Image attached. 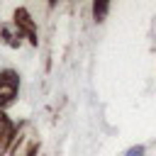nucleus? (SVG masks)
Here are the masks:
<instances>
[{
  "mask_svg": "<svg viewBox=\"0 0 156 156\" xmlns=\"http://www.w3.org/2000/svg\"><path fill=\"white\" fill-rule=\"evenodd\" d=\"M39 146H41V141H39V134H37L34 124L32 122H22L17 127V139H15L12 149H10V154L12 156H37Z\"/></svg>",
  "mask_w": 156,
  "mask_h": 156,
  "instance_id": "nucleus-1",
  "label": "nucleus"
},
{
  "mask_svg": "<svg viewBox=\"0 0 156 156\" xmlns=\"http://www.w3.org/2000/svg\"><path fill=\"white\" fill-rule=\"evenodd\" d=\"M20 95V73L15 68H0V110L7 112V107L15 105Z\"/></svg>",
  "mask_w": 156,
  "mask_h": 156,
  "instance_id": "nucleus-2",
  "label": "nucleus"
},
{
  "mask_svg": "<svg viewBox=\"0 0 156 156\" xmlns=\"http://www.w3.org/2000/svg\"><path fill=\"white\" fill-rule=\"evenodd\" d=\"M12 24H15V29L29 41V46H39L37 20L32 17V12H29L27 7H15V12H12Z\"/></svg>",
  "mask_w": 156,
  "mask_h": 156,
  "instance_id": "nucleus-3",
  "label": "nucleus"
},
{
  "mask_svg": "<svg viewBox=\"0 0 156 156\" xmlns=\"http://www.w3.org/2000/svg\"><path fill=\"white\" fill-rule=\"evenodd\" d=\"M17 127L20 124H15L10 119V115L5 110H0V156L10 154V149H12L15 139H17Z\"/></svg>",
  "mask_w": 156,
  "mask_h": 156,
  "instance_id": "nucleus-4",
  "label": "nucleus"
},
{
  "mask_svg": "<svg viewBox=\"0 0 156 156\" xmlns=\"http://www.w3.org/2000/svg\"><path fill=\"white\" fill-rule=\"evenodd\" d=\"M0 39H2L5 46H10V49H20L24 37L15 29V24H2V27H0Z\"/></svg>",
  "mask_w": 156,
  "mask_h": 156,
  "instance_id": "nucleus-5",
  "label": "nucleus"
},
{
  "mask_svg": "<svg viewBox=\"0 0 156 156\" xmlns=\"http://www.w3.org/2000/svg\"><path fill=\"white\" fill-rule=\"evenodd\" d=\"M90 10H93V20H95L98 24H102V22L107 20V12H110V2H107V0H95Z\"/></svg>",
  "mask_w": 156,
  "mask_h": 156,
  "instance_id": "nucleus-6",
  "label": "nucleus"
},
{
  "mask_svg": "<svg viewBox=\"0 0 156 156\" xmlns=\"http://www.w3.org/2000/svg\"><path fill=\"white\" fill-rule=\"evenodd\" d=\"M119 156H146V146H144V144H134V146L124 149Z\"/></svg>",
  "mask_w": 156,
  "mask_h": 156,
  "instance_id": "nucleus-7",
  "label": "nucleus"
}]
</instances>
